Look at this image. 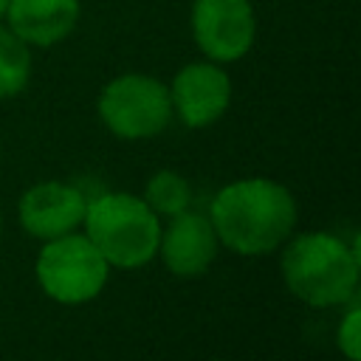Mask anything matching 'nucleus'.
Returning <instances> with one entry per match:
<instances>
[{"label": "nucleus", "instance_id": "obj_10", "mask_svg": "<svg viewBox=\"0 0 361 361\" xmlns=\"http://www.w3.org/2000/svg\"><path fill=\"white\" fill-rule=\"evenodd\" d=\"M79 0H8L3 23L31 48H51L73 34Z\"/></svg>", "mask_w": 361, "mask_h": 361}, {"label": "nucleus", "instance_id": "obj_2", "mask_svg": "<svg viewBox=\"0 0 361 361\" xmlns=\"http://www.w3.org/2000/svg\"><path fill=\"white\" fill-rule=\"evenodd\" d=\"M282 245V279L296 299L310 307H336L355 299L361 259L344 240L324 231H307Z\"/></svg>", "mask_w": 361, "mask_h": 361}, {"label": "nucleus", "instance_id": "obj_8", "mask_svg": "<svg viewBox=\"0 0 361 361\" xmlns=\"http://www.w3.org/2000/svg\"><path fill=\"white\" fill-rule=\"evenodd\" d=\"M87 197L73 183L42 180L20 197V223L37 240H54L76 231L85 217Z\"/></svg>", "mask_w": 361, "mask_h": 361}, {"label": "nucleus", "instance_id": "obj_11", "mask_svg": "<svg viewBox=\"0 0 361 361\" xmlns=\"http://www.w3.org/2000/svg\"><path fill=\"white\" fill-rule=\"evenodd\" d=\"M31 79V45L23 42L6 23H0V99L25 90Z\"/></svg>", "mask_w": 361, "mask_h": 361}, {"label": "nucleus", "instance_id": "obj_9", "mask_svg": "<svg viewBox=\"0 0 361 361\" xmlns=\"http://www.w3.org/2000/svg\"><path fill=\"white\" fill-rule=\"evenodd\" d=\"M217 245L220 240L209 214L183 209L169 217L166 228H161L158 254L175 276H200L217 257Z\"/></svg>", "mask_w": 361, "mask_h": 361}, {"label": "nucleus", "instance_id": "obj_1", "mask_svg": "<svg viewBox=\"0 0 361 361\" xmlns=\"http://www.w3.org/2000/svg\"><path fill=\"white\" fill-rule=\"evenodd\" d=\"M217 240L243 257L276 251L293 231V195L268 178H243L223 186L209 209Z\"/></svg>", "mask_w": 361, "mask_h": 361}, {"label": "nucleus", "instance_id": "obj_4", "mask_svg": "<svg viewBox=\"0 0 361 361\" xmlns=\"http://www.w3.org/2000/svg\"><path fill=\"white\" fill-rule=\"evenodd\" d=\"M37 282L59 305H82L102 293L110 265L85 234H62L45 240L34 265Z\"/></svg>", "mask_w": 361, "mask_h": 361}, {"label": "nucleus", "instance_id": "obj_6", "mask_svg": "<svg viewBox=\"0 0 361 361\" xmlns=\"http://www.w3.org/2000/svg\"><path fill=\"white\" fill-rule=\"evenodd\" d=\"M189 25L197 51L220 65L243 59L257 39L251 0H195Z\"/></svg>", "mask_w": 361, "mask_h": 361}, {"label": "nucleus", "instance_id": "obj_5", "mask_svg": "<svg viewBox=\"0 0 361 361\" xmlns=\"http://www.w3.org/2000/svg\"><path fill=\"white\" fill-rule=\"evenodd\" d=\"M99 118L124 141L152 138L172 121L169 87L149 73H121L102 87Z\"/></svg>", "mask_w": 361, "mask_h": 361}, {"label": "nucleus", "instance_id": "obj_12", "mask_svg": "<svg viewBox=\"0 0 361 361\" xmlns=\"http://www.w3.org/2000/svg\"><path fill=\"white\" fill-rule=\"evenodd\" d=\"M144 203L158 214V217H172L192 203V186L183 175L172 169H161L147 180L144 189Z\"/></svg>", "mask_w": 361, "mask_h": 361}, {"label": "nucleus", "instance_id": "obj_14", "mask_svg": "<svg viewBox=\"0 0 361 361\" xmlns=\"http://www.w3.org/2000/svg\"><path fill=\"white\" fill-rule=\"evenodd\" d=\"M6 6H8V0H0V23H3V17H6Z\"/></svg>", "mask_w": 361, "mask_h": 361}, {"label": "nucleus", "instance_id": "obj_7", "mask_svg": "<svg viewBox=\"0 0 361 361\" xmlns=\"http://www.w3.org/2000/svg\"><path fill=\"white\" fill-rule=\"evenodd\" d=\"M166 87L172 116H178L192 130L214 124L231 104V79L226 68L212 59L183 65Z\"/></svg>", "mask_w": 361, "mask_h": 361}, {"label": "nucleus", "instance_id": "obj_13", "mask_svg": "<svg viewBox=\"0 0 361 361\" xmlns=\"http://www.w3.org/2000/svg\"><path fill=\"white\" fill-rule=\"evenodd\" d=\"M338 350L347 355V361H358L361 358V307L353 299V305L347 307L344 319L338 322Z\"/></svg>", "mask_w": 361, "mask_h": 361}, {"label": "nucleus", "instance_id": "obj_3", "mask_svg": "<svg viewBox=\"0 0 361 361\" xmlns=\"http://www.w3.org/2000/svg\"><path fill=\"white\" fill-rule=\"evenodd\" d=\"M82 226L110 268H141L158 254L161 223L144 197L127 192L90 197Z\"/></svg>", "mask_w": 361, "mask_h": 361}]
</instances>
